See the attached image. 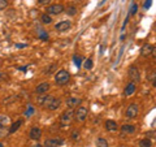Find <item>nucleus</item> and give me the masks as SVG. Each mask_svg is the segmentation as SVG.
I'll return each mask as SVG.
<instances>
[{
	"mask_svg": "<svg viewBox=\"0 0 156 147\" xmlns=\"http://www.w3.org/2000/svg\"><path fill=\"white\" fill-rule=\"evenodd\" d=\"M104 125L107 132H117L119 130V125H117V122L114 120H107Z\"/></svg>",
	"mask_w": 156,
	"mask_h": 147,
	"instance_id": "ddd939ff",
	"label": "nucleus"
},
{
	"mask_svg": "<svg viewBox=\"0 0 156 147\" xmlns=\"http://www.w3.org/2000/svg\"><path fill=\"white\" fill-rule=\"evenodd\" d=\"M62 144H64V139L55 137V138L46 139L43 147H60V146H62Z\"/></svg>",
	"mask_w": 156,
	"mask_h": 147,
	"instance_id": "0eeeda50",
	"label": "nucleus"
},
{
	"mask_svg": "<svg viewBox=\"0 0 156 147\" xmlns=\"http://www.w3.org/2000/svg\"><path fill=\"white\" fill-rule=\"evenodd\" d=\"M70 137H72L73 141H78V138H80V132H78V130H74Z\"/></svg>",
	"mask_w": 156,
	"mask_h": 147,
	"instance_id": "cd10ccee",
	"label": "nucleus"
},
{
	"mask_svg": "<svg viewBox=\"0 0 156 147\" xmlns=\"http://www.w3.org/2000/svg\"><path fill=\"white\" fill-rule=\"evenodd\" d=\"M119 147H126V146H124V144H121V146H119Z\"/></svg>",
	"mask_w": 156,
	"mask_h": 147,
	"instance_id": "ea45409f",
	"label": "nucleus"
},
{
	"mask_svg": "<svg viewBox=\"0 0 156 147\" xmlns=\"http://www.w3.org/2000/svg\"><path fill=\"white\" fill-rule=\"evenodd\" d=\"M65 12L68 16H70V17H73V16H76L77 14V12H78V9H77V7H74V5H69V7H66L65 8Z\"/></svg>",
	"mask_w": 156,
	"mask_h": 147,
	"instance_id": "6ab92c4d",
	"label": "nucleus"
},
{
	"mask_svg": "<svg viewBox=\"0 0 156 147\" xmlns=\"http://www.w3.org/2000/svg\"><path fill=\"white\" fill-rule=\"evenodd\" d=\"M72 28V22L70 21H60V22H57L56 25H55V29H56L59 33H64V31H68L69 29Z\"/></svg>",
	"mask_w": 156,
	"mask_h": 147,
	"instance_id": "9b49d317",
	"label": "nucleus"
},
{
	"mask_svg": "<svg viewBox=\"0 0 156 147\" xmlns=\"http://www.w3.org/2000/svg\"><path fill=\"white\" fill-rule=\"evenodd\" d=\"M146 136L150 137V138H155V132H153V130H152V132H147V133H146ZM150 138H148V139H150Z\"/></svg>",
	"mask_w": 156,
	"mask_h": 147,
	"instance_id": "473e14b6",
	"label": "nucleus"
},
{
	"mask_svg": "<svg viewBox=\"0 0 156 147\" xmlns=\"http://www.w3.org/2000/svg\"><path fill=\"white\" fill-rule=\"evenodd\" d=\"M50 1H51V0H38V3H39L40 5H47V4H50Z\"/></svg>",
	"mask_w": 156,
	"mask_h": 147,
	"instance_id": "2f4dec72",
	"label": "nucleus"
},
{
	"mask_svg": "<svg viewBox=\"0 0 156 147\" xmlns=\"http://www.w3.org/2000/svg\"><path fill=\"white\" fill-rule=\"evenodd\" d=\"M22 124H23L22 120H17L16 122H13V124L11 125V128H9V130H8V134H14L21 126H22Z\"/></svg>",
	"mask_w": 156,
	"mask_h": 147,
	"instance_id": "f3484780",
	"label": "nucleus"
},
{
	"mask_svg": "<svg viewBox=\"0 0 156 147\" xmlns=\"http://www.w3.org/2000/svg\"><path fill=\"white\" fill-rule=\"evenodd\" d=\"M121 133L122 134H133V133H135V125L124 124L121 126Z\"/></svg>",
	"mask_w": 156,
	"mask_h": 147,
	"instance_id": "4468645a",
	"label": "nucleus"
},
{
	"mask_svg": "<svg viewBox=\"0 0 156 147\" xmlns=\"http://www.w3.org/2000/svg\"><path fill=\"white\" fill-rule=\"evenodd\" d=\"M34 112H35L34 107H33V105H31V104H29V105H27V109L25 111V116H26V117H30V116H31V115H33V113H34Z\"/></svg>",
	"mask_w": 156,
	"mask_h": 147,
	"instance_id": "a878e982",
	"label": "nucleus"
},
{
	"mask_svg": "<svg viewBox=\"0 0 156 147\" xmlns=\"http://www.w3.org/2000/svg\"><path fill=\"white\" fill-rule=\"evenodd\" d=\"M138 113H139L138 104L131 103V104L128 105V108H126V111H125V117H126V119H137Z\"/></svg>",
	"mask_w": 156,
	"mask_h": 147,
	"instance_id": "20e7f679",
	"label": "nucleus"
},
{
	"mask_svg": "<svg viewBox=\"0 0 156 147\" xmlns=\"http://www.w3.org/2000/svg\"><path fill=\"white\" fill-rule=\"evenodd\" d=\"M147 78H148V81L151 82V85L152 86H155V72H152V73H150L147 76Z\"/></svg>",
	"mask_w": 156,
	"mask_h": 147,
	"instance_id": "bb28decb",
	"label": "nucleus"
},
{
	"mask_svg": "<svg viewBox=\"0 0 156 147\" xmlns=\"http://www.w3.org/2000/svg\"><path fill=\"white\" fill-rule=\"evenodd\" d=\"M73 60H74V64L77 65V68H81V65H82V57L78 56V55H74Z\"/></svg>",
	"mask_w": 156,
	"mask_h": 147,
	"instance_id": "b1692460",
	"label": "nucleus"
},
{
	"mask_svg": "<svg viewBox=\"0 0 156 147\" xmlns=\"http://www.w3.org/2000/svg\"><path fill=\"white\" fill-rule=\"evenodd\" d=\"M7 7H8V1L7 0H0V11H4Z\"/></svg>",
	"mask_w": 156,
	"mask_h": 147,
	"instance_id": "c85d7f7f",
	"label": "nucleus"
},
{
	"mask_svg": "<svg viewBox=\"0 0 156 147\" xmlns=\"http://www.w3.org/2000/svg\"><path fill=\"white\" fill-rule=\"evenodd\" d=\"M40 21H42V23H44V25H50V23L52 22V17L47 13H43L42 16H40Z\"/></svg>",
	"mask_w": 156,
	"mask_h": 147,
	"instance_id": "412c9836",
	"label": "nucleus"
},
{
	"mask_svg": "<svg viewBox=\"0 0 156 147\" xmlns=\"http://www.w3.org/2000/svg\"><path fill=\"white\" fill-rule=\"evenodd\" d=\"M73 115H74V111L73 109H65L64 112L61 113V116H60V126L61 128H66L72 124L73 121Z\"/></svg>",
	"mask_w": 156,
	"mask_h": 147,
	"instance_id": "f03ea898",
	"label": "nucleus"
},
{
	"mask_svg": "<svg viewBox=\"0 0 156 147\" xmlns=\"http://www.w3.org/2000/svg\"><path fill=\"white\" fill-rule=\"evenodd\" d=\"M96 147H109V143H108V141L105 138H98Z\"/></svg>",
	"mask_w": 156,
	"mask_h": 147,
	"instance_id": "5701e85b",
	"label": "nucleus"
},
{
	"mask_svg": "<svg viewBox=\"0 0 156 147\" xmlns=\"http://www.w3.org/2000/svg\"><path fill=\"white\" fill-rule=\"evenodd\" d=\"M0 78H3V79H5V78H7V77H5V76H4V73H0Z\"/></svg>",
	"mask_w": 156,
	"mask_h": 147,
	"instance_id": "4c0bfd02",
	"label": "nucleus"
},
{
	"mask_svg": "<svg viewBox=\"0 0 156 147\" xmlns=\"http://www.w3.org/2000/svg\"><path fill=\"white\" fill-rule=\"evenodd\" d=\"M61 105V99L60 98H54L52 99V102L48 104V107L46 108V109H48V111H56L57 108Z\"/></svg>",
	"mask_w": 156,
	"mask_h": 147,
	"instance_id": "dca6fc26",
	"label": "nucleus"
},
{
	"mask_svg": "<svg viewBox=\"0 0 156 147\" xmlns=\"http://www.w3.org/2000/svg\"><path fill=\"white\" fill-rule=\"evenodd\" d=\"M152 141L148 138H143L139 141V147H152Z\"/></svg>",
	"mask_w": 156,
	"mask_h": 147,
	"instance_id": "4be33fe9",
	"label": "nucleus"
},
{
	"mask_svg": "<svg viewBox=\"0 0 156 147\" xmlns=\"http://www.w3.org/2000/svg\"><path fill=\"white\" fill-rule=\"evenodd\" d=\"M153 52H155V46L150 44V43H146V44H143L142 48H141V55H142L143 57L151 56V55H153Z\"/></svg>",
	"mask_w": 156,
	"mask_h": 147,
	"instance_id": "1a4fd4ad",
	"label": "nucleus"
},
{
	"mask_svg": "<svg viewBox=\"0 0 156 147\" xmlns=\"http://www.w3.org/2000/svg\"><path fill=\"white\" fill-rule=\"evenodd\" d=\"M54 98H55L54 95H44V98L39 99V103H40V104H42L44 108H47V107H48L50 103L52 102V99H54Z\"/></svg>",
	"mask_w": 156,
	"mask_h": 147,
	"instance_id": "a211bd4d",
	"label": "nucleus"
},
{
	"mask_svg": "<svg viewBox=\"0 0 156 147\" xmlns=\"http://www.w3.org/2000/svg\"><path fill=\"white\" fill-rule=\"evenodd\" d=\"M51 89V85H50V82H42L39 83V85L37 86V89H35V93L39 94V95H43V94H47V91Z\"/></svg>",
	"mask_w": 156,
	"mask_h": 147,
	"instance_id": "f8f14e48",
	"label": "nucleus"
},
{
	"mask_svg": "<svg viewBox=\"0 0 156 147\" xmlns=\"http://www.w3.org/2000/svg\"><path fill=\"white\" fill-rule=\"evenodd\" d=\"M16 47L17 48H25V47H27V44H26V43H23V44H16Z\"/></svg>",
	"mask_w": 156,
	"mask_h": 147,
	"instance_id": "f704fd0d",
	"label": "nucleus"
},
{
	"mask_svg": "<svg viewBox=\"0 0 156 147\" xmlns=\"http://www.w3.org/2000/svg\"><path fill=\"white\" fill-rule=\"evenodd\" d=\"M83 66H85V69H87V70H91V69H92V66H94L92 60H91V59L85 60V64H83Z\"/></svg>",
	"mask_w": 156,
	"mask_h": 147,
	"instance_id": "393cba45",
	"label": "nucleus"
},
{
	"mask_svg": "<svg viewBox=\"0 0 156 147\" xmlns=\"http://www.w3.org/2000/svg\"><path fill=\"white\" fill-rule=\"evenodd\" d=\"M66 105H68L69 109H76L77 107H80L82 104V99L81 98H76V96H70L66 99Z\"/></svg>",
	"mask_w": 156,
	"mask_h": 147,
	"instance_id": "6e6552de",
	"label": "nucleus"
},
{
	"mask_svg": "<svg viewBox=\"0 0 156 147\" xmlns=\"http://www.w3.org/2000/svg\"><path fill=\"white\" fill-rule=\"evenodd\" d=\"M135 90H137L135 83L129 82L128 85H126V87H125V90H124V95L125 96H130V95H133V94L135 93Z\"/></svg>",
	"mask_w": 156,
	"mask_h": 147,
	"instance_id": "2eb2a0df",
	"label": "nucleus"
},
{
	"mask_svg": "<svg viewBox=\"0 0 156 147\" xmlns=\"http://www.w3.org/2000/svg\"><path fill=\"white\" fill-rule=\"evenodd\" d=\"M20 70H22V72H26L27 70V66H21V68H18Z\"/></svg>",
	"mask_w": 156,
	"mask_h": 147,
	"instance_id": "c9c22d12",
	"label": "nucleus"
},
{
	"mask_svg": "<svg viewBox=\"0 0 156 147\" xmlns=\"http://www.w3.org/2000/svg\"><path fill=\"white\" fill-rule=\"evenodd\" d=\"M11 122V119L9 116H5V115H0V128H4L7 125H9Z\"/></svg>",
	"mask_w": 156,
	"mask_h": 147,
	"instance_id": "aec40b11",
	"label": "nucleus"
},
{
	"mask_svg": "<svg viewBox=\"0 0 156 147\" xmlns=\"http://www.w3.org/2000/svg\"><path fill=\"white\" fill-rule=\"evenodd\" d=\"M88 116V111L86 107H82V105H80V107H77L76 111H74V115H73V119L76 120V121L78 122H83L86 119H87Z\"/></svg>",
	"mask_w": 156,
	"mask_h": 147,
	"instance_id": "7ed1b4c3",
	"label": "nucleus"
},
{
	"mask_svg": "<svg viewBox=\"0 0 156 147\" xmlns=\"http://www.w3.org/2000/svg\"><path fill=\"white\" fill-rule=\"evenodd\" d=\"M39 38L40 39H48V34H46L44 31H42V34L39 35Z\"/></svg>",
	"mask_w": 156,
	"mask_h": 147,
	"instance_id": "72a5a7b5",
	"label": "nucleus"
},
{
	"mask_svg": "<svg viewBox=\"0 0 156 147\" xmlns=\"http://www.w3.org/2000/svg\"><path fill=\"white\" fill-rule=\"evenodd\" d=\"M65 11V7L62 5V4H51V5L47 7V9H46V12H47V14H61L62 12Z\"/></svg>",
	"mask_w": 156,
	"mask_h": 147,
	"instance_id": "423d86ee",
	"label": "nucleus"
},
{
	"mask_svg": "<svg viewBox=\"0 0 156 147\" xmlns=\"http://www.w3.org/2000/svg\"><path fill=\"white\" fill-rule=\"evenodd\" d=\"M0 147H4V144H3V143H1V142H0Z\"/></svg>",
	"mask_w": 156,
	"mask_h": 147,
	"instance_id": "58836bf2",
	"label": "nucleus"
},
{
	"mask_svg": "<svg viewBox=\"0 0 156 147\" xmlns=\"http://www.w3.org/2000/svg\"><path fill=\"white\" fill-rule=\"evenodd\" d=\"M29 137L33 141H39L42 138V129L39 126H33L30 129V132H29Z\"/></svg>",
	"mask_w": 156,
	"mask_h": 147,
	"instance_id": "9d476101",
	"label": "nucleus"
},
{
	"mask_svg": "<svg viewBox=\"0 0 156 147\" xmlns=\"http://www.w3.org/2000/svg\"><path fill=\"white\" fill-rule=\"evenodd\" d=\"M151 4H152V0H146V3H145V9H150V7H151Z\"/></svg>",
	"mask_w": 156,
	"mask_h": 147,
	"instance_id": "7c9ffc66",
	"label": "nucleus"
},
{
	"mask_svg": "<svg viewBox=\"0 0 156 147\" xmlns=\"http://www.w3.org/2000/svg\"><path fill=\"white\" fill-rule=\"evenodd\" d=\"M31 147H43V144H39V143H37V144H33Z\"/></svg>",
	"mask_w": 156,
	"mask_h": 147,
	"instance_id": "e433bc0d",
	"label": "nucleus"
},
{
	"mask_svg": "<svg viewBox=\"0 0 156 147\" xmlns=\"http://www.w3.org/2000/svg\"><path fill=\"white\" fill-rule=\"evenodd\" d=\"M128 76H129V78H130V82H133V83H139L141 82V73H139L138 68L134 66V65L129 68Z\"/></svg>",
	"mask_w": 156,
	"mask_h": 147,
	"instance_id": "39448f33",
	"label": "nucleus"
},
{
	"mask_svg": "<svg viewBox=\"0 0 156 147\" xmlns=\"http://www.w3.org/2000/svg\"><path fill=\"white\" fill-rule=\"evenodd\" d=\"M69 81H70V73L66 69H60L55 74V82L57 86H65Z\"/></svg>",
	"mask_w": 156,
	"mask_h": 147,
	"instance_id": "f257e3e1",
	"label": "nucleus"
},
{
	"mask_svg": "<svg viewBox=\"0 0 156 147\" xmlns=\"http://www.w3.org/2000/svg\"><path fill=\"white\" fill-rule=\"evenodd\" d=\"M137 12H138V5H137V4L134 3L133 5H131V11H130V14H131V16H134V14H135Z\"/></svg>",
	"mask_w": 156,
	"mask_h": 147,
	"instance_id": "c756f323",
	"label": "nucleus"
}]
</instances>
